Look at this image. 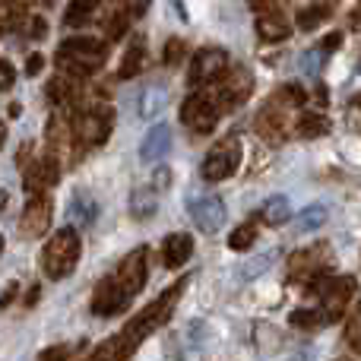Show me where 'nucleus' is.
<instances>
[{
    "label": "nucleus",
    "mask_w": 361,
    "mask_h": 361,
    "mask_svg": "<svg viewBox=\"0 0 361 361\" xmlns=\"http://www.w3.org/2000/svg\"><path fill=\"white\" fill-rule=\"evenodd\" d=\"M187 286H190V279L184 276V279H178L171 288H165V292L159 295L149 307H143L124 330L114 333V336H108L99 349H92V355H89L86 361H127L133 352L140 349V343H143L146 336H152L159 326H165L171 320V314H175V307H178L180 295L187 292Z\"/></svg>",
    "instance_id": "nucleus-1"
},
{
    "label": "nucleus",
    "mask_w": 361,
    "mask_h": 361,
    "mask_svg": "<svg viewBox=\"0 0 361 361\" xmlns=\"http://www.w3.org/2000/svg\"><path fill=\"white\" fill-rule=\"evenodd\" d=\"M146 276H149V247H137L118 263L111 276L95 286L92 292V314L99 317H114L130 305L133 295H140V288L146 286Z\"/></svg>",
    "instance_id": "nucleus-2"
},
{
    "label": "nucleus",
    "mask_w": 361,
    "mask_h": 361,
    "mask_svg": "<svg viewBox=\"0 0 361 361\" xmlns=\"http://www.w3.org/2000/svg\"><path fill=\"white\" fill-rule=\"evenodd\" d=\"M305 102H307V92L301 86H295V82L282 86L279 92L260 108V114H257V121H254L257 133H260L263 140H269V143H282L288 133H295V121H298Z\"/></svg>",
    "instance_id": "nucleus-3"
},
{
    "label": "nucleus",
    "mask_w": 361,
    "mask_h": 361,
    "mask_svg": "<svg viewBox=\"0 0 361 361\" xmlns=\"http://www.w3.org/2000/svg\"><path fill=\"white\" fill-rule=\"evenodd\" d=\"M80 254H82V244H80V231L76 225H67V228L54 231L51 241L44 244L42 250V269L48 279H67L73 273V267L80 263Z\"/></svg>",
    "instance_id": "nucleus-4"
},
{
    "label": "nucleus",
    "mask_w": 361,
    "mask_h": 361,
    "mask_svg": "<svg viewBox=\"0 0 361 361\" xmlns=\"http://www.w3.org/2000/svg\"><path fill=\"white\" fill-rule=\"evenodd\" d=\"M108 57V42L99 38H67V42L57 48V63L63 67V73L73 76H86L105 63Z\"/></svg>",
    "instance_id": "nucleus-5"
},
{
    "label": "nucleus",
    "mask_w": 361,
    "mask_h": 361,
    "mask_svg": "<svg viewBox=\"0 0 361 361\" xmlns=\"http://www.w3.org/2000/svg\"><path fill=\"white\" fill-rule=\"evenodd\" d=\"M241 159H244V146L238 137H225L222 143H216L203 159V169L200 175L209 184H219V180L231 178L238 169H241Z\"/></svg>",
    "instance_id": "nucleus-6"
},
{
    "label": "nucleus",
    "mask_w": 361,
    "mask_h": 361,
    "mask_svg": "<svg viewBox=\"0 0 361 361\" xmlns=\"http://www.w3.org/2000/svg\"><path fill=\"white\" fill-rule=\"evenodd\" d=\"M330 260L333 257L326 250V244H314V247H305L288 257V276H292V282H301L307 288H320Z\"/></svg>",
    "instance_id": "nucleus-7"
},
{
    "label": "nucleus",
    "mask_w": 361,
    "mask_h": 361,
    "mask_svg": "<svg viewBox=\"0 0 361 361\" xmlns=\"http://www.w3.org/2000/svg\"><path fill=\"white\" fill-rule=\"evenodd\" d=\"M358 292V282L352 279V276H333V279H326L324 286H320V317H324V324H336V320H343V314L349 311L352 298H355Z\"/></svg>",
    "instance_id": "nucleus-8"
},
{
    "label": "nucleus",
    "mask_w": 361,
    "mask_h": 361,
    "mask_svg": "<svg viewBox=\"0 0 361 361\" xmlns=\"http://www.w3.org/2000/svg\"><path fill=\"white\" fill-rule=\"evenodd\" d=\"M73 130H76V143H80L82 149H95V146H102L108 137H111V130H114V111L108 105L86 108V111L76 118Z\"/></svg>",
    "instance_id": "nucleus-9"
},
{
    "label": "nucleus",
    "mask_w": 361,
    "mask_h": 361,
    "mask_svg": "<svg viewBox=\"0 0 361 361\" xmlns=\"http://www.w3.org/2000/svg\"><path fill=\"white\" fill-rule=\"evenodd\" d=\"M254 92V73L247 67H228L222 73V80L216 82V102L222 111H235Z\"/></svg>",
    "instance_id": "nucleus-10"
},
{
    "label": "nucleus",
    "mask_w": 361,
    "mask_h": 361,
    "mask_svg": "<svg viewBox=\"0 0 361 361\" xmlns=\"http://www.w3.org/2000/svg\"><path fill=\"white\" fill-rule=\"evenodd\" d=\"M219 114H222V108H219L216 95H200L197 92L180 105V121H184L193 133H212L216 124H219Z\"/></svg>",
    "instance_id": "nucleus-11"
},
{
    "label": "nucleus",
    "mask_w": 361,
    "mask_h": 361,
    "mask_svg": "<svg viewBox=\"0 0 361 361\" xmlns=\"http://www.w3.org/2000/svg\"><path fill=\"white\" fill-rule=\"evenodd\" d=\"M187 212H190L193 225H197L200 231H206V235H216L225 225V203L216 193H193V197L187 200Z\"/></svg>",
    "instance_id": "nucleus-12"
},
{
    "label": "nucleus",
    "mask_w": 361,
    "mask_h": 361,
    "mask_svg": "<svg viewBox=\"0 0 361 361\" xmlns=\"http://www.w3.org/2000/svg\"><path fill=\"white\" fill-rule=\"evenodd\" d=\"M225 70H228V54L222 48H200V54H193L190 70H187V82L193 89L206 86V82H219Z\"/></svg>",
    "instance_id": "nucleus-13"
},
{
    "label": "nucleus",
    "mask_w": 361,
    "mask_h": 361,
    "mask_svg": "<svg viewBox=\"0 0 361 361\" xmlns=\"http://www.w3.org/2000/svg\"><path fill=\"white\" fill-rule=\"evenodd\" d=\"M51 212H54V203H51L48 193H32V200L25 203L23 216H19V235L42 238L51 225Z\"/></svg>",
    "instance_id": "nucleus-14"
},
{
    "label": "nucleus",
    "mask_w": 361,
    "mask_h": 361,
    "mask_svg": "<svg viewBox=\"0 0 361 361\" xmlns=\"http://www.w3.org/2000/svg\"><path fill=\"white\" fill-rule=\"evenodd\" d=\"M257 35H260L263 42H282V38L292 35V19L276 4L260 6V13H257Z\"/></svg>",
    "instance_id": "nucleus-15"
},
{
    "label": "nucleus",
    "mask_w": 361,
    "mask_h": 361,
    "mask_svg": "<svg viewBox=\"0 0 361 361\" xmlns=\"http://www.w3.org/2000/svg\"><path fill=\"white\" fill-rule=\"evenodd\" d=\"M193 257V238L184 235V231H175V235L165 238L162 244V263L169 269H180L187 260Z\"/></svg>",
    "instance_id": "nucleus-16"
},
{
    "label": "nucleus",
    "mask_w": 361,
    "mask_h": 361,
    "mask_svg": "<svg viewBox=\"0 0 361 361\" xmlns=\"http://www.w3.org/2000/svg\"><path fill=\"white\" fill-rule=\"evenodd\" d=\"M169 149H171V130L165 124H156L149 127V133L140 143V159L143 162H159V159L169 156Z\"/></svg>",
    "instance_id": "nucleus-17"
},
{
    "label": "nucleus",
    "mask_w": 361,
    "mask_h": 361,
    "mask_svg": "<svg viewBox=\"0 0 361 361\" xmlns=\"http://www.w3.org/2000/svg\"><path fill=\"white\" fill-rule=\"evenodd\" d=\"M48 99L61 108L76 105V102H80V76L63 73V76H57V80H51L48 82Z\"/></svg>",
    "instance_id": "nucleus-18"
},
{
    "label": "nucleus",
    "mask_w": 361,
    "mask_h": 361,
    "mask_svg": "<svg viewBox=\"0 0 361 361\" xmlns=\"http://www.w3.org/2000/svg\"><path fill=\"white\" fill-rule=\"evenodd\" d=\"M67 219H70V225H76V228H89V225L99 219V203H95L89 193H76L70 209H67Z\"/></svg>",
    "instance_id": "nucleus-19"
},
{
    "label": "nucleus",
    "mask_w": 361,
    "mask_h": 361,
    "mask_svg": "<svg viewBox=\"0 0 361 361\" xmlns=\"http://www.w3.org/2000/svg\"><path fill=\"white\" fill-rule=\"evenodd\" d=\"M143 67H146V44H143V38H133L130 48L124 51V61H121V67H118V76L121 80H133V76L143 73Z\"/></svg>",
    "instance_id": "nucleus-20"
},
{
    "label": "nucleus",
    "mask_w": 361,
    "mask_h": 361,
    "mask_svg": "<svg viewBox=\"0 0 361 361\" xmlns=\"http://www.w3.org/2000/svg\"><path fill=\"white\" fill-rule=\"evenodd\" d=\"M169 105V89L162 86V82H156V86H149V89H143V95H140V105H137V111H140V118H156L162 108Z\"/></svg>",
    "instance_id": "nucleus-21"
},
{
    "label": "nucleus",
    "mask_w": 361,
    "mask_h": 361,
    "mask_svg": "<svg viewBox=\"0 0 361 361\" xmlns=\"http://www.w3.org/2000/svg\"><path fill=\"white\" fill-rule=\"evenodd\" d=\"M156 209H159V193L152 187H137L130 197V216L143 222V219L156 216Z\"/></svg>",
    "instance_id": "nucleus-22"
},
{
    "label": "nucleus",
    "mask_w": 361,
    "mask_h": 361,
    "mask_svg": "<svg viewBox=\"0 0 361 361\" xmlns=\"http://www.w3.org/2000/svg\"><path fill=\"white\" fill-rule=\"evenodd\" d=\"M99 10V0H70L67 16H63V25L67 29H80V25H89Z\"/></svg>",
    "instance_id": "nucleus-23"
},
{
    "label": "nucleus",
    "mask_w": 361,
    "mask_h": 361,
    "mask_svg": "<svg viewBox=\"0 0 361 361\" xmlns=\"http://www.w3.org/2000/svg\"><path fill=\"white\" fill-rule=\"evenodd\" d=\"M324 133H330V121H326L324 114H317V111L298 114V121H295V137L314 140V137H324Z\"/></svg>",
    "instance_id": "nucleus-24"
},
{
    "label": "nucleus",
    "mask_w": 361,
    "mask_h": 361,
    "mask_svg": "<svg viewBox=\"0 0 361 361\" xmlns=\"http://www.w3.org/2000/svg\"><path fill=\"white\" fill-rule=\"evenodd\" d=\"M260 219H267L269 225H286L292 219V206H288L286 197H269L260 209Z\"/></svg>",
    "instance_id": "nucleus-25"
},
{
    "label": "nucleus",
    "mask_w": 361,
    "mask_h": 361,
    "mask_svg": "<svg viewBox=\"0 0 361 361\" xmlns=\"http://www.w3.org/2000/svg\"><path fill=\"white\" fill-rule=\"evenodd\" d=\"M326 19H330V4L307 6V10L298 13V29H301V32H314L317 25H324Z\"/></svg>",
    "instance_id": "nucleus-26"
},
{
    "label": "nucleus",
    "mask_w": 361,
    "mask_h": 361,
    "mask_svg": "<svg viewBox=\"0 0 361 361\" xmlns=\"http://www.w3.org/2000/svg\"><path fill=\"white\" fill-rule=\"evenodd\" d=\"M324 225H326V206L314 203V206H307V209H301V216H298L301 231H317V228H324Z\"/></svg>",
    "instance_id": "nucleus-27"
},
{
    "label": "nucleus",
    "mask_w": 361,
    "mask_h": 361,
    "mask_svg": "<svg viewBox=\"0 0 361 361\" xmlns=\"http://www.w3.org/2000/svg\"><path fill=\"white\" fill-rule=\"evenodd\" d=\"M254 241H257V222L238 225V228L228 235V247H231V250H247Z\"/></svg>",
    "instance_id": "nucleus-28"
},
{
    "label": "nucleus",
    "mask_w": 361,
    "mask_h": 361,
    "mask_svg": "<svg viewBox=\"0 0 361 361\" xmlns=\"http://www.w3.org/2000/svg\"><path fill=\"white\" fill-rule=\"evenodd\" d=\"M32 4H42V0H6V19H4L6 29H13V23H16V19H23V23H25V19H32L29 13H25ZM23 29H25V25H23Z\"/></svg>",
    "instance_id": "nucleus-29"
},
{
    "label": "nucleus",
    "mask_w": 361,
    "mask_h": 361,
    "mask_svg": "<svg viewBox=\"0 0 361 361\" xmlns=\"http://www.w3.org/2000/svg\"><path fill=\"white\" fill-rule=\"evenodd\" d=\"M184 57H187V42L184 38H169V42H165V51H162L165 67H178Z\"/></svg>",
    "instance_id": "nucleus-30"
},
{
    "label": "nucleus",
    "mask_w": 361,
    "mask_h": 361,
    "mask_svg": "<svg viewBox=\"0 0 361 361\" xmlns=\"http://www.w3.org/2000/svg\"><path fill=\"white\" fill-rule=\"evenodd\" d=\"M292 324L301 326V330H317V326H326L324 317H320V311H295Z\"/></svg>",
    "instance_id": "nucleus-31"
},
{
    "label": "nucleus",
    "mask_w": 361,
    "mask_h": 361,
    "mask_svg": "<svg viewBox=\"0 0 361 361\" xmlns=\"http://www.w3.org/2000/svg\"><path fill=\"white\" fill-rule=\"evenodd\" d=\"M127 25H130V13H114L111 16V23H108V42H114V38H121V35H127Z\"/></svg>",
    "instance_id": "nucleus-32"
},
{
    "label": "nucleus",
    "mask_w": 361,
    "mask_h": 361,
    "mask_svg": "<svg viewBox=\"0 0 361 361\" xmlns=\"http://www.w3.org/2000/svg\"><path fill=\"white\" fill-rule=\"evenodd\" d=\"M320 61H324V51H307V54H301V73L317 76L320 73Z\"/></svg>",
    "instance_id": "nucleus-33"
},
{
    "label": "nucleus",
    "mask_w": 361,
    "mask_h": 361,
    "mask_svg": "<svg viewBox=\"0 0 361 361\" xmlns=\"http://www.w3.org/2000/svg\"><path fill=\"white\" fill-rule=\"evenodd\" d=\"M67 358H70L67 345H51L48 352H42V358H38V361H67Z\"/></svg>",
    "instance_id": "nucleus-34"
},
{
    "label": "nucleus",
    "mask_w": 361,
    "mask_h": 361,
    "mask_svg": "<svg viewBox=\"0 0 361 361\" xmlns=\"http://www.w3.org/2000/svg\"><path fill=\"white\" fill-rule=\"evenodd\" d=\"M349 343L361 352V311L352 317V324H349Z\"/></svg>",
    "instance_id": "nucleus-35"
},
{
    "label": "nucleus",
    "mask_w": 361,
    "mask_h": 361,
    "mask_svg": "<svg viewBox=\"0 0 361 361\" xmlns=\"http://www.w3.org/2000/svg\"><path fill=\"white\" fill-rule=\"evenodd\" d=\"M0 73H4L0 86H4V92H10V89H13V80H16V70H13V63L4 61V63H0Z\"/></svg>",
    "instance_id": "nucleus-36"
},
{
    "label": "nucleus",
    "mask_w": 361,
    "mask_h": 361,
    "mask_svg": "<svg viewBox=\"0 0 361 361\" xmlns=\"http://www.w3.org/2000/svg\"><path fill=\"white\" fill-rule=\"evenodd\" d=\"M339 44H343V35H339V32H333V35L324 38V44H320L317 51H324V54H333V51H339Z\"/></svg>",
    "instance_id": "nucleus-37"
},
{
    "label": "nucleus",
    "mask_w": 361,
    "mask_h": 361,
    "mask_svg": "<svg viewBox=\"0 0 361 361\" xmlns=\"http://www.w3.org/2000/svg\"><path fill=\"white\" fill-rule=\"evenodd\" d=\"M42 67H44V57L42 54H29V61H25V73L38 76V73H42Z\"/></svg>",
    "instance_id": "nucleus-38"
},
{
    "label": "nucleus",
    "mask_w": 361,
    "mask_h": 361,
    "mask_svg": "<svg viewBox=\"0 0 361 361\" xmlns=\"http://www.w3.org/2000/svg\"><path fill=\"white\" fill-rule=\"evenodd\" d=\"M44 32H48V25H44V19L42 16H32V25H29V35L32 38H42Z\"/></svg>",
    "instance_id": "nucleus-39"
},
{
    "label": "nucleus",
    "mask_w": 361,
    "mask_h": 361,
    "mask_svg": "<svg viewBox=\"0 0 361 361\" xmlns=\"http://www.w3.org/2000/svg\"><path fill=\"white\" fill-rule=\"evenodd\" d=\"M349 25H352V32H361V0L355 6H352V16H349Z\"/></svg>",
    "instance_id": "nucleus-40"
},
{
    "label": "nucleus",
    "mask_w": 361,
    "mask_h": 361,
    "mask_svg": "<svg viewBox=\"0 0 361 361\" xmlns=\"http://www.w3.org/2000/svg\"><path fill=\"white\" fill-rule=\"evenodd\" d=\"M146 6H149V0H130V10L137 13V16L140 13H146Z\"/></svg>",
    "instance_id": "nucleus-41"
},
{
    "label": "nucleus",
    "mask_w": 361,
    "mask_h": 361,
    "mask_svg": "<svg viewBox=\"0 0 361 361\" xmlns=\"http://www.w3.org/2000/svg\"><path fill=\"white\" fill-rule=\"evenodd\" d=\"M247 4H250V6H257V10H260V6H267L269 0H247Z\"/></svg>",
    "instance_id": "nucleus-42"
},
{
    "label": "nucleus",
    "mask_w": 361,
    "mask_h": 361,
    "mask_svg": "<svg viewBox=\"0 0 361 361\" xmlns=\"http://www.w3.org/2000/svg\"><path fill=\"white\" fill-rule=\"evenodd\" d=\"M352 108H355V111H361V95H355V99H352Z\"/></svg>",
    "instance_id": "nucleus-43"
},
{
    "label": "nucleus",
    "mask_w": 361,
    "mask_h": 361,
    "mask_svg": "<svg viewBox=\"0 0 361 361\" xmlns=\"http://www.w3.org/2000/svg\"><path fill=\"white\" fill-rule=\"evenodd\" d=\"M336 361H349V358H336Z\"/></svg>",
    "instance_id": "nucleus-44"
}]
</instances>
